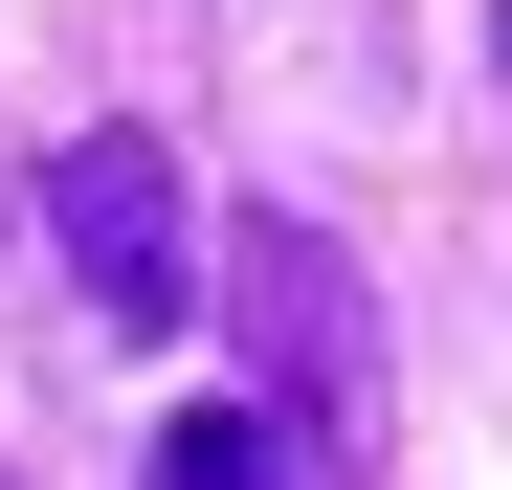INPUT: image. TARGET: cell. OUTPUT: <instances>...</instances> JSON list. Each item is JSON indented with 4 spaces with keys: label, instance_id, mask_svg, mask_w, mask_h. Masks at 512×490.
<instances>
[{
    "label": "cell",
    "instance_id": "cell-1",
    "mask_svg": "<svg viewBox=\"0 0 512 490\" xmlns=\"http://www.w3.org/2000/svg\"><path fill=\"white\" fill-rule=\"evenodd\" d=\"M245 401L290 446H334V468L379 446V312H357V245L334 223H245Z\"/></svg>",
    "mask_w": 512,
    "mask_h": 490
},
{
    "label": "cell",
    "instance_id": "cell-2",
    "mask_svg": "<svg viewBox=\"0 0 512 490\" xmlns=\"http://www.w3.org/2000/svg\"><path fill=\"white\" fill-rule=\"evenodd\" d=\"M45 245H67V290H90V335H179L201 312V223H179V156H156L134 112H90L45 156Z\"/></svg>",
    "mask_w": 512,
    "mask_h": 490
},
{
    "label": "cell",
    "instance_id": "cell-3",
    "mask_svg": "<svg viewBox=\"0 0 512 490\" xmlns=\"http://www.w3.org/2000/svg\"><path fill=\"white\" fill-rule=\"evenodd\" d=\"M156 490H357V468L290 446L268 401H201V424H156Z\"/></svg>",
    "mask_w": 512,
    "mask_h": 490
},
{
    "label": "cell",
    "instance_id": "cell-4",
    "mask_svg": "<svg viewBox=\"0 0 512 490\" xmlns=\"http://www.w3.org/2000/svg\"><path fill=\"white\" fill-rule=\"evenodd\" d=\"M490 67H512V0H490Z\"/></svg>",
    "mask_w": 512,
    "mask_h": 490
}]
</instances>
